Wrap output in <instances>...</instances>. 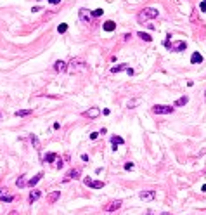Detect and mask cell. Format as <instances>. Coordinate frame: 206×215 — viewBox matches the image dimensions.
Listing matches in <instances>:
<instances>
[{
    "label": "cell",
    "instance_id": "1",
    "mask_svg": "<svg viewBox=\"0 0 206 215\" xmlns=\"http://www.w3.org/2000/svg\"><path fill=\"white\" fill-rule=\"evenodd\" d=\"M159 11L156 9V7H146L144 11L139 12V16H137V21L139 23H146L149 21V19H154V17H158Z\"/></svg>",
    "mask_w": 206,
    "mask_h": 215
},
{
    "label": "cell",
    "instance_id": "2",
    "mask_svg": "<svg viewBox=\"0 0 206 215\" xmlns=\"http://www.w3.org/2000/svg\"><path fill=\"white\" fill-rule=\"evenodd\" d=\"M71 73H78V71H85L87 70V63H85L83 59H80V57H76V59H71V63H69V68H68Z\"/></svg>",
    "mask_w": 206,
    "mask_h": 215
},
{
    "label": "cell",
    "instance_id": "3",
    "mask_svg": "<svg viewBox=\"0 0 206 215\" xmlns=\"http://www.w3.org/2000/svg\"><path fill=\"white\" fill-rule=\"evenodd\" d=\"M151 111H153L154 115H170V113H173V108L164 106V104H156V106H153Z\"/></svg>",
    "mask_w": 206,
    "mask_h": 215
},
{
    "label": "cell",
    "instance_id": "4",
    "mask_svg": "<svg viewBox=\"0 0 206 215\" xmlns=\"http://www.w3.org/2000/svg\"><path fill=\"white\" fill-rule=\"evenodd\" d=\"M185 47H187V43L184 42V40H177V42L170 43V50H173V52H182V50H185Z\"/></svg>",
    "mask_w": 206,
    "mask_h": 215
},
{
    "label": "cell",
    "instance_id": "5",
    "mask_svg": "<svg viewBox=\"0 0 206 215\" xmlns=\"http://www.w3.org/2000/svg\"><path fill=\"white\" fill-rule=\"evenodd\" d=\"M83 184L85 186H89V188H94V189H102L104 188V182H102V180H92L90 177L83 179Z\"/></svg>",
    "mask_w": 206,
    "mask_h": 215
},
{
    "label": "cell",
    "instance_id": "6",
    "mask_svg": "<svg viewBox=\"0 0 206 215\" xmlns=\"http://www.w3.org/2000/svg\"><path fill=\"white\" fill-rule=\"evenodd\" d=\"M78 16H80V21L85 23V24H89V23L92 21V14L89 12V9H80Z\"/></svg>",
    "mask_w": 206,
    "mask_h": 215
},
{
    "label": "cell",
    "instance_id": "7",
    "mask_svg": "<svg viewBox=\"0 0 206 215\" xmlns=\"http://www.w3.org/2000/svg\"><path fill=\"white\" fill-rule=\"evenodd\" d=\"M120 71H127L128 75H133V70L128 64H118V66H113L111 68V73H120Z\"/></svg>",
    "mask_w": 206,
    "mask_h": 215
},
{
    "label": "cell",
    "instance_id": "8",
    "mask_svg": "<svg viewBox=\"0 0 206 215\" xmlns=\"http://www.w3.org/2000/svg\"><path fill=\"white\" fill-rule=\"evenodd\" d=\"M120 206H121V199H116V201L107 203L106 206H104V210H106V212H114V210H118Z\"/></svg>",
    "mask_w": 206,
    "mask_h": 215
},
{
    "label": "cell",
    "instance_id": "9",
    "mask_svg": "<svg viewBox=\"0 0 206 215\" xmlns=\"http://www.w3.org/2000/svg\"><path fill=\"white\" fill-rule=\"evenodd\" d=\"M68 70V64L64 63V61H56L54 63V71H57V73H63V71Z\"/></svg>",
    "mask_w": 206,
    "mask_h": 215
},
{
    "label": "cell",
    "instance_id": "10",
    "mask_svg": "<svg viewBox=\"0 0 206 215\" xmlns=\"http://www.w3.org/2000/svg\"><path fill=\"white\" fill-rule=\"evenodd\" d=\"M140 199H144V201H149V199H154V196H156V193L154 191H140Z\"/></svg>",
    "mask_w": 206,
    "mask_h": 215
},
{
    "label": "cell",
    "instance_id": "11",
    "mask_svg": "<svg viewBox=\"0 0 206 215\" xmlns=\"http://www.w3.org/2000/svg\"><path fill=\"white\" fill-rule=\"evenodd\" d=\"M99 115H100V109H99V108H90L89 111L85 113V116H89V118H97Z\"/></svg>",
    "mask_w": 206,
    "mask_h": 215
},
{
    "label": "cell",
    "instance_id": "12",
    "mask_svg": "<svg viewBox=\"0 0 206 215\" xmlns=\"http://www.w3.org/2000/svg\"><path fill=\"white\" fill-rule=\"evenodd\" d=\"M78 177H80V170L73 168V170H69V172L66 173V179H64V180H71V179H78Z\"/></svg>",
    "mask_w": 206,
    "mask_h": 215
},
{
    "label": "cell",
    "instance_id": "13",
    "mask_svg": "<svg viewBox=\"0 0 206 215\" xmlns=\"http://www.w3.org/2000/svg\"><path fill=\"white\" fill-rule=\"evenodd\" d=\"M59 196H61V191H54V193H50V194H49L47 201H49V203H56V201L59 199Z\"/></svg>",
    "mask_w": 206,
    "mask_h": 215
},
{
    "label": "cell",
    "instance_id": "14",
    "mask_svg": "<svg viewBox=\"0 0 206 215\" xmlns=\"http://www.w3.org/2000/svg\"><path fill=\"white\" fill-rule=\"evenodd\" d=\"M40 196H42V193H40L38 189H33L31 193H30V198H28V199H30V203H33V201H37Z\"/></svg>",
    "mask_w": 206,
    "mask_h": 215
},
{
    "label": "cell",
    "instance_id": "15",
    "mask_svg": "<svg viewBox=\"0 0 206 215\" xmlns=\"http://www.w3.org/2000/svg\"><path fill=\"white\" fill-rule=\"evenodd\" d=\"M190 63H192V64H199V63H203V56H201L199 52H194L192 54V57H190Z\"/></svg>",
    "mask_w": 206,
    "mask_h": 215
},
{
    "label": "cell",
    "instance_id": "16",
    "mask_svg": "<svg viewBox=\"0 0 206 215\" xmlns=\"http://www.w3.org/2000/svg\"><path fill=\"white\" fill-rule=\"evenodd\" d=\"M42 177H43V173H37L35 177H31L30 180H28V186H31V188H33V186H37V184H38V180H40Z\"/></svg>",
    "mask_w": 206,
    "mask_h": 215
},
{
    "label": "cell",
    "instance_id": "17",
    "mask_svg": "<svg viewBox=\"0 0 206 215\" xmlns=\"http://www.w3.org/2000/svg\"><path fill=\"white\" fill-rule=\"evenodd\" d=\"M102 28H104L106 31H113V30L116 28V23H114V21H106L104 24H102Z\"/></svg>",
    "mask_w": 206,
    "mask_h": 215
},
{
    "label": "cell",
    "instance_id": "18",
    "mask_svg": "<svg viewBox=\"0 0 206 215\" xmlns=\"http://www.w3.org/2000/svg\"><path fill=\"white\" fill-rule=\"evenodd\" d=\"M0 199H2V201H7V203H11L12 199H14V196H12V194L4 193V191H0Z\"/></svg>",
    "mask_w": 206,
    "mask_h": 215
},
{
    "label": "cell",
    "instance_id": "19",
    "mask_svg": "<svg viewBox=\"0 0 206 215\" xmlns=\"http://www.w3.org/2000/svg\"><path fill=\"white\" fill-rule=\"evenodd\" d=\"M111 142H113V146H114V149H116V146H121L125 140L121 139V137H118V135H114V137H111Z\"/></svg>",
    "mask_w": 206,
    "mask_h": 215
},
{
    "label": "cell",
    "instance_id": "20",
    "mask_svg": "<svg viewBox=\"0 0 206 215\" xmlns=\"http://www.w3.org/2000/svg\"><path fill=\"white\" fill-rule=\"evenodd\" d=\"M187 102H189V97L184 96V97H180V99H177L173 106H184V104H187Z\"/></svg>",
    "mask_w": 206,
    "mask_h": 215
},
{
    "label": "cell",
    "instance_id": "21",
    "mask_svg": "<svg viewBox=\"0 0 206 215\" xmlns=\"http://www.w3.org/2000/svg\"><path fill=\"white\" fill-rule=\"evenodd\" d=\"M33 109H19V111H16V116H28V115H31Z\"/></svg>",
    "mask_w": 206,
    "mask_h": 215
},
{
    "label": "cell",
    "instance_id": "22",
    "mask_svg": "<svg viewBox=\"0 0 206 215\" xmlns=\"http://www.w3.org/2000/svg\"><path fill=\"white\" fill-rule=\"evenodd\" d=\"M137 35H139V38H142L144 42H151V40H153V37H151V35H147V33H144V31H139Z\"/></svg>",
    "mask_w": 206,
    "mask_h": 215
},
{
    "label": "cell",
    "instance_id": "23",
    "mask_svg": "<svg viewBox=\"0 0 206 215\" xmlns=\"http://www.w3.org/2000/svg\"><path fill=\"white\" fill-rule=\"evenodd\" d=\"M56 158H57V156H56V153H49V155H45V158H43V160H45V163H52Z\"/></svg>",
    "mask_w": 206,
    "mask_h": 215
},
{
    "label": "cell",
    "instance_id": "24",
    "mask_svg": "<svg viewBox=\"0 0 206 215\" xmlns=\"http://www.w3.org/2000/svg\"><path fill=\"white\" fill-rule=\"evenodd\" d=\"M16 186L17 188H24V186H26V179H24V175H21V177L16 180Z\"/></svg>",
    "mask_w": 206,
    "mask_h": 215
},
{
    "label": "cell",
    "instance_id": "25",
    "mask_svg": "<svg viewBox=\"0 0 206 215\" xmlns=\"http://www.w3.org/2000/svg\"><path fill=\"white\" fill-rule=\"evenodd\" d=\"M30 140H31V144L35 146V148H38V146H40V140H38V137H37L35 134L30 135Z\"/></svg>",
    "mask_w": 206,
    "mask_h": 215
},
{
    "label": "cell",
    "instance_id": "26",
    "mask_svg": "<svg viewBox=\"0 0 206 215\" xmlns=\"http://www.w3.org/2000/svg\"><path fill=\"white\" fill-rule=\"evenodd\" d=\"M66 30H68V24H64V23L57 26V31H59V33H66Z\"/></svg>",
    "mask_w": 206,
    "mask_h": 215
},
{
    "label": "cell",
    "instance_id": "27",
    "mask_svg": "<svg viewBox=\"0 0 206 215\" xmlns=\"http://www.w3.org/2000/svg\"><path fill=\"white\" fill-rule=\"evenodd\" d=\"M102 14H104V11H102V9H95V11H92V16H95V17L102 16Z\"/></svg>",
    "mask_w": 206,
    "mask_h": 215
},
{
    "label": "cell",
    "instance_id": "28",
    "mask_svg": "<svg viewBox=\"0 0 206 215\" xmlns=\"http://www.w3.org/2000/svg\"><path fill=\"white\" fill-rule=\"evenodd\" d=\"M139 102H140L139 99H133V101H130V102H128V108H135V106L139 104Z\"/></svg>",
    "mask_w": 206,
    "mask_h": 215
},
{
    "label": "cell",
    "instance_id": "29",
    "mask_svg": "<svg viewBox=\"0 0 206 215\" xmlns=\"http://www.w3.org/2000/svg\"><path fill=\"white\" fill-rule=\"evenodd\" d=\"M132 168H133V163H132V161L125 163V170H132Z\"/></svg>",
    "mask_w": 206,
    "mask_h": 215
},
{
    "label": "cell",
    "instance_id": "30",
    "mask_svg": "<svg viewBox=\"0 0 206 215\" xmlns=\"http://www.w3.org/2000/svg\"><path fill=\"white\" fill-rule=\"evenodd\" d=\"M99 132H92V134H90V139H92V140H95V139H97V137H99Z\"/></svg>",
    "mask_w": 206,
    "mask_h": 215
},
{
    "label": "cell",
    "instance_id": "31",
    "mask_svg": "<svg viewBox=\"0 0 206 215\" xmlns=\"http://www.w3.org/2000/svg\"><path fill=\"white\" fill-rule=\"evenodd\" d=\"M199 9L203 12H206V0H203V2H201V7H199Z\"/></svg>",
    "mask_w": 206,
    "mask_h": 215
},
{
    "label": "cell",
    "instance_id": "32",
    "mask_svg": "<svg viewBox=\"0 0 206 215\" xmlns=\"http://www.w3.org/2000/svg\"><path fill=\"white\" fill-rule=\"evenodd\" d=\"M49 4H52V5H57V4H61V0H49Z\"/></svg>",
    "mask_w": 206,
    "mask_h": 215
},
{
    "label": "cell",
    "instance_id": "33",
    "mask_svg": "<svg viewBox=\"0 0 206 215\" xmlns=\"http://www.w3.org/2000/svg\"><path fill=\"white\" fill-rule=\"evenodd\" d=\"M130 38H132V33H130V35H128V33H127V35L123 37V40H130Z\"/></svg>",
    "mask_w": 206,
    "mask_h": 215
},
{
    "label": "cell",
    "instance_id": "34",
    "mask_svg": "<svg viewBox=\"0 0 206 215\" xmlns=\"http://www.w3.org/2000/svg\"><path fill=\"white\" fill-rule=\"evenodd\" d=\"M81 160H83V161H89V155H81Z\"/></svg>",
    "mask_w": 206,
    "mask_h": 215
},
{
    "label": "cell",
    "instance_id": "35",
    "mask_svg": "<svg viewBox=\"0 0 206 215\" xmlns=\"http://www.w3.org/2000/svg\"><path fill=\"white\" fill-rule=\"evenodd\" d=\"M201 191H203V193H206V184L203 186V188H201Z\"/></svg>",
    "mask_w": 206,
    "mask_h": 215
},
{
    "label": "cell",
    "instance_id": "36",
    "mask_svg": "<svg viewBox=\"0 0 206 215\" xmlns=\"http://www.w3.org/2000/svg\"><path fill=\"white\" fill-rule=\"evenodd\" d=\"M146 215H154V213H153V212H147V213H146Z\"/></svg>",
    "mask_w": 206,
    "mask_h": 215
},
{
    "label": "cell",
    "instance_id": "37",
    "mask_svg": "<svg viewBox=\"0 0 206 215\" xmlns=\"http://www.w3.org/2000/svg\"><path fill=\"white\" fill-rule=\"evenodd\" d=\"M204 97H206V92H204Z\"/></svg>",
    "mask_w": 206,
    "mask_h": 215
},
{
    "label": "cell",
    "instance_id": "38",
    "mask_svg": "<svg viewBox=\"0 0 206 215\" xmlns=\"http://www.w3.org/2000/svg\"><path fill=\"white\" fill-rule=\"evenodd\" d=\"M0 118H2V115H0Z\"/></svg>",
    "mask_w": 206,
    "mask_h": 215
}]
</instances>
